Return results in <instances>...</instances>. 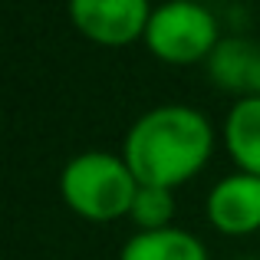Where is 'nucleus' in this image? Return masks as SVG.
Instances as JSON below:
<instances>
[{"instance_id":"obj_1","label":"nucleus","mask_w":260,"mask_h":260,"mask_svg":"<svg viewBox=\"0 0 260 260\" xmlns=\"http://www.w3.org/2000/svg\"><path fill=\"white\" fill-rule=\"evenodd\" d=\"M214 125L194 106L165 102L145 109L122 139V158L148 188H168L191 181L214 155Z\"/></svg>"},{"instance_id":"obj_2","label":"nucleus","mask_w":260,"mask_h":260,"mask_svg":"<svg viewBox=\"0 0 260 260\" xmlns=\"http://www.w3.org/2000/svg\"><path fill=\"white\" fill-rule=\"evenodd\" d=\"M139 178L115 152H79L59 172V194L76 217L92 224H112L132 214Z\"/></svg>"},{"instance_id":"obj_3","label":"nucleus","mask_w":260,"mask_h":260,"mask_svg":"<svg viewBox=\"0 0 260 260\" xmlns=\"http://www.w3.org/2000/svg\"><path fill=\"white\" fill-rule=\"evenodd\" d=\"M221 40V23L211 7L198 0H165L152 10L142 43L168 66H194L208 63Z\"/></svg>"},{"instance_id":"obj_4","label":"nucleus","mask_w":260,"mask_h":260,"mask_svg":"<svg viewBox=\"0 0 260 260\" xmlns=\"http://www.w3.org/2000/svg\"><path fill=\"white\" fill-rule=\"evenodd\" d=\"M152 0H66L70 23L99 46H128L145 37Z\"/></svg>"},{"instance_id":"obj_5","label":"nucleus","mask_w":260,"mask_h":260,"mask_svg":"<svg viewBox=\"0 0 260 260\" xmlns=\"http://www.w3.org/2000/svg\"><path fill=\"white\" fill-rule=\"evenodd\" d=\"M204 214L211 228L228 237L260 231V178L247 172H231L217 178L204 198Z\"/></svg>"},{"instance_id":"obj_6","label":"nucleus","mask_w":260,"mask_h":260,"mask_svg":"<svg viewBox=\"0 0 260 260\" xmlns=\"http://www.w3.org/2000/svg\"><path fill=\"white\" fill-rule=\"evenodd\" d=\"M204 66L211 83L234 99L260 95V43L250 37H224Z\"/></svg>"},{"instance_id":"obj_7","label":"nucleus","mask_w":260,"mask_h":260,"mask_svg":"<svg viewBox=\"0 0 260 260\" xmlns=\"http://www.w3.org/2000/svg\"><path fill=\"white\" fill-rule=\"evenodd\" d=\"M221 139L237 172L260 178V95L234 99L221 125Z\"/></svg>"},{"instance_id":"obj_8","label":"nucleus","mask_w":260,"mask_h":260,"mask_svg":"<svg viewBox=\"0 0 260 260\" xmlns=\"http://www.w3.org/2000/svg\"><path fill=\"white\" fill-rule=\"evenodd\" d=\"M119 260H211V254L198 234L172 224L161 231H135L122 244Z\"/></svg>"},{"instance_id":"obj_9","label":"nucleus","mask_w":260,"mask_h":260,"mask_svg":"<svg viewBox=\"0 0 260 260\" xmlns=\"http://www.w3.org/2000/svg\"><path fill=\"white\" fill-rule=\"evenodd\" d=\"M139 231H161V228H172V217H175V191L168 188H148L142 184L139 194L132 201V214Z\"/></svg>"},{"instance_id":"obj_10","label":"nucleus","mask_w":260,"mask_h":260,"mask_svg":"<svg viewBox=\"0 0 260 260\" xmlns=\"http://www.w3.org/2000/svg\"><path fill=\"white\" fill-rule=\"evenodd\" d=\"M234 260H260V257H234Z\"/></svg>"},{"instance_id":"obj_11","label":"nucleus","mask_w":260,"mask_h":260,"mask_svg":"<svg viewBox=\"0 0 260 260\" xmlns=\"http://www.w3.org/2000/svg\"><path fill=\"white\" fill-rule=\"evenodd\" d=\"M161 4H165V0H161Z\"/></svg>"}]
</instances>
